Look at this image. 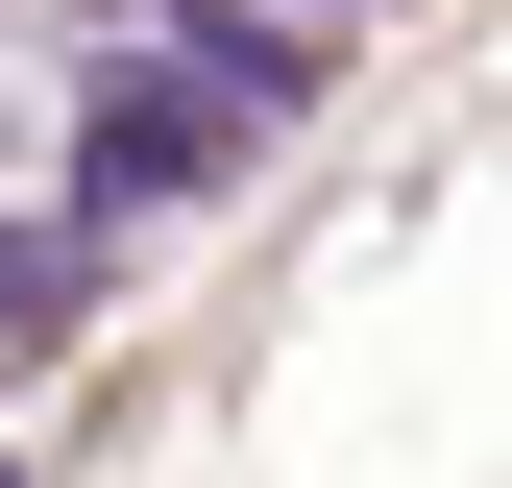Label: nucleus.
<instances>
[{"mask_svg":"<svg viewBox=\"0 0 512 488\" xmlns=\"http://www.w3.org/2000/svg\"><path fill=\"white\" fill-rule=\"evenodd\" d=\"M220 171H244V98L196 74V49H122V74L74 98V220H98V244H122V220H196Z\"/></svg>","mask_w":512,"mask_h":488,"instance_id":"f257e3e1","label":"nucleus"},{"mask_svg":"<svg viewBox=\"0 0 512 488\" xmlns=\"http://www.w3.org/2000/svg\"><path fill=\"white\" fill-rule=\"evenodd\" d=\"M74 269H98V220H0V342H49V318H74Z\"/></svg>","mask_w":512,"mask_h":488,"instance_id":"f03ea898","label":"nucleus"},{"mask_svg":"<svg viewBox=\"0 0 512 488\" xmlns=\"http://www.w3.org/2000/svg\"><path fill=\"white\" fill-rule=\"evenodd\" d=\"M171 49H196V74H220L244 122H269V98H293V25H244V0H196V25H171Z\"/></svg>","mask_w":512,"mask_h":488,"instance_id":"7ed1b4c3","label":"nucleus"}]
</instances>
